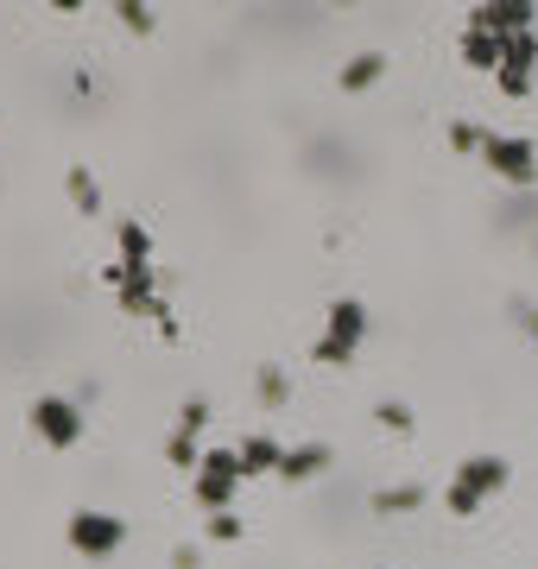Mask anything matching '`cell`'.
<instances>
[{"mask_svg": "<svg viewBox=\"0 0 538 569\" xmlns=\"http://www.w3.org/2000/svg\"><path fill=\"white\" fill-rule=\"evenodd\" d=\"M507 481H514L507 456H469V462L456 468V481H450V493H444V500H450L456 519H476L481 500H488V493H500Z\"/></svg>", "mask_w": 538, "mask_h": 569, "instance_id": "cell-1", "label": "cell"}, {"mask_svg": "<svg viewBox=\"0 0 538 569\" xmlns=\"http://www.w3.org/2000/svg\"><path fill=\"white\" fill-rule=\"evenodd\" d=\"M127 526L114 512H70V545L83 550V557H108V550H121Z\"/></svg>", "mask_w": 538, "mask_h": 569, "instance_id": "cell-6", "label": "cell"}, {"mask_svg": "<svg viewBox=\"0 0 538 569\" xmlns=\"http://www.w3.org/2000/svg\"><path fill=\"white\" fill-rule=\"evenodd\" d=\"M469 26H488V32H500V39H514V32H532V7L526 0H500V7H476L469 13Z\"/></svg>", "mask_w": 538, "mask_h": 569, "instance_id": "cell-8", "label": "cell"}, {"mask_svg": "<svg viewBox=\"0 0 538 569\" xmlns=\"http://www.w3.org/2000/svg\"><path fill=\"white\" fill-rule=\"evenodd\" d=\"M32 425H39V437L51 449H70L83 437V411L70 406V399H39V406H32Z\"/></svg>", "mask_w": 538, "mask_h": 569, "instance_id": "cell-7", "label": "cell"}, {"mask_svg": "<svg viewBox=\"0 0 538 569\" xmlns=\"http://www.w3.org/2000/svg\"><path fill=\"white\" fill-rule=\"evenodd\" d=\"M373 418H380V425H387V430H412V411L399 406V399H387V406L373 411Z\"/></svg>", "mask_w": 538, "mask_h": 569, "instance_id": "cell-18", "label": "cell"}, {"mask_svg": "<svg viewBox=\"0 0 538 569\" xmlns=\"http://www.w3.org/2000/svg\"><path fill=\"white\" fill-rule=\"evenodd\" d=\"M425 507V488H387V493H373V512H412Z\"/></svg>", "mask_w": 538, "mask_h": 569, "instance_id": "cell-13", "label": "cell"}, {"mask_svg": "<svg viewBox=\"0 0 538 569\" xmlns=\"http://www.w3.org/2000/svg\"><path fill=\"white\" fill-rule=\"evenodd\" d=\"M171 462H197V437H190V430L171 437Z\"/></svg>", "mask_w": 538, "mask_h": 569, "instance_id": "cell-20", "label": "cell"}, {"mask_svg": "<svg viewBox=\"0 0 538 569\" xmlns=\"http://www.w3.org/2000/svg\"><path fill=\"white\" fill-rule=\"evenodd\" d=\"M241 481H248V475H241V456H235V449H209L203 462H197V500H203L209 512H228V500H235Z\"/></svg>", "mask_w": 538, "mask_h": 569, "instance_id": "cell-3", "label": "cell"}, {"mask_svg": "<svg viewBox=\"0 0 538 569\" xmlns=\"http://www.w3.org/2000/svg\"><path fill=\"white\" fill-rule=\"evenodd\" d=\"M286 462V449L272 443V437H248L241 443V475H267V468H279Z\"/></svg>", "mask_w": 538, "mask_h": 569, "instance_id": "cell-12", "label": "cell"}, {"mask_svg": "<svg viewBox=\"0 0 538 569\" xmlns=\"http://www.w3.org/2000/svg\"><path fill=\"white\" fill-rule=\"evenodd\" d=\"M361 336H368V305H361V298H336V305H330V329L317 336L311 355L323 367H349L355 348H361Z\"/></svg>", "mask_w": 538, "mask_h": 569, "instance_id": "cell-2", "label": "cell"}, {"mask_svg": "<svg viewBox=\"0 0 538 569\" xmlns=\"http://www.w3.org/2000/svg\"><path fill=\"white\" fill-rule=\"evenodd\" d=\"M70 197H77V209H83V216H96V209H102V190H96V178H89V171H70Z\"/></svg>", "mask_w": 538, "mask_h": 569, "instance_id": "cell-14", "label": "cell"}, {"mask_svg": "<svg viewBox=\"0 0 538 569\" xmlns=\"http://www.w3.org/2000/svg\"><path fill=\"white\" fill-rule=\"evenodd\" d=\"M500 51H507V39L488 32V26H469V32H462V58L476 63V70H500Z\"/></svg>", "mask_w": 538, "mask_h": 569, "instance_id": "cell-9", "label": "cell"}, {"mask_svg": "<svg viewBox=\"0 0 538 569\" xmlns=\"http://www.w3.org/2000/svg\"><path fill=\"white\" fill-rule=\"evenodd\" d=\"M260 399H267V406L286 399V373H279V367H260Z\"/></svg>", "mask_w": 538, "mask_h": 569, "instance_id": "cell-17", "label": "cell"}, {"mask_svg": "<svg viewBox=\"0 0 538 569\" xmlns=\"http://www.w3.org/2000/svg\"><path fill=\"white\" fill-rule=\"evenodd\" d=\"M532 39H538V32H532Z\"/></svg>", "mask_w": 538, "mask_h": 569, "instance_id": "cell-23", "label": "cell"}, {"mask_svg": "<svg viewBox=\"0 0 538 569\" xmlns=\"http://www.w3.org/2000/svg\"><path fill=\"white\" fill-rule=\"evenodd\" d=\"M519 323H526V336L538 342V310H532V305H519Z\"/></svg>", "mask_w": 538, "mask_h": 569, "instance_id": "cell-22", "label": "cell"}, {"mask_svg": "<svg viewBox=\"0 0 538 569\" xmlns=\"http://www.w3.org/2000/svg\"><path fill=\"white\" fill-rule=\"evenodd\" d=\"M481 159L495 164V178L514 183V190L538 178V152H532V140H519V133H488V140H481Z\"/></svg>", "mask_w": 538, "mask_h": 569, "instance_id": "cell-4", "label": "cell"}, {"mask_svg": "<svg viewBox=\"0 0 538 569\" xmlns=\"http://www.w3.org/2000/svg\"><path fill=\"white\" fill-rule=\"evenodd\" d=\"M121 20L133 26V32H152V13H146V7H133V0H127V7H121Z\"/></svg>", "mask_w": 538, "mask_h": 569, "instance_id": "cell-21", "label": "cell"}, {"mask_svg": "<svg viewBox=\"0 0 538 569\" xmlns=\"http://www.w3.org/2000/svg\"><path fill=\"white\" fill-rule=\"evenodd\" d=\"M387 77V58H380V51H361V58H349L342 63V89H349V96H361V89H373V82Z\"/></svg>", "mask_w": 538, "mask_h": 569, "instance_id": "cell-10", "label": "cell"}, {"mask_svg": "<svg viewBox=\"0 0 538 569\" xmlns=\"http://www.w3.org/2000/svg\"><path fill=\"white\" fill-rule=\"evenodd\" d=\"M209 538H216V545L241 538V519H235V512H216V519H209Z\"/></svg>", "mask_w": 538, "mask_h": 569, "instance_id": "cell-19", "label": "cell"}, {"mask_svg": "<svg viewBox=\"0 0 538 569\" xmlns=\"http://www.w3.org/2000/svg\"><path fill=\"white\" fill-rule=\"evenodd\" d=\"M121 253H127V266H146L152 241H146V228H140V222H121Z\"/></svg>", "mask_w": 538, "mask_h": 569, "instance_id": "cell-15", "label": "cell"}, {"mask_svg": "<svg viewBox=\"0 0 538 569\" xmlns=\"http://www.w3.org/2000/svg\"><path fill=\"white\" fill-rule=\"evenodd\" d=\"M532 32H538V26H532ZM532 32H514V39H507V51H500V70H495L500 96H514V102L538 82V39H532Z\"/></svg>", "mask_w": 538, "mask_h": 569, "instance_id": "cell-5", "label": "cell"}, {"mask_svg": "<svg viewBox=\"0 0 538 569\" xmlns=\"http://www.w3.org/2000/svg\"><path fill=\"white\" fill-rule=\"evenodd\" d=\"M317 468H330V449H323V443H305V449H291L286 462H279V475H286V481H311Z\"/></svg>", "mask_w": 538, "mask_h": 569, "instance_id": "cell-11", "label": "cell"}, {"mask_svg": "<svg viewBox=\"0 0 538 569\" xmlns=\"http://www.w3.org/2000/svg\"><path fill=\"white\" fill-rule=\"evenodd\" d=\"M481 140H488L481 127H469V121H450V146H456V152H476Z\"/></svg>", "mask_w": 538, "mask_h": 569, "instance_id": "cell-16", "label": "cell"}]
</instances>
